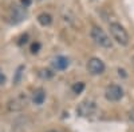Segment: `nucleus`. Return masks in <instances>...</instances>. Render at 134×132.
<instances>
[{"mask_svg":"<svg viewBox=\"0 0 134 132\" xmlns=\"http://www.w3.org/2000/svg\"><path fill=\"white\" fill-rule=\"evenodd\" d=\"M46 100V91L43 88H38V90L34 91V95H32V102L34 104L36 105H42Z\"/></svg>","mask_w":134,"mask_h":132,"instance_id":"8","label":"nucleus"},{"mask_svg":"<svg viewBox=\"0 0 134 132\" xmlns=\"http://www.w3.org/2000/svg\"><path fill=\"white\" fill-rule=\"evenodd\" d=\"M133 64H134V56H133Z\"/></svg>","mask_w":134,"mask_h":132,"instance_id":"17","label":"nucleus"},{"mask_svg":"<svg viewBox=\"0 0 134 132\" xmlns=\"http://www.w3.org/2000/svg\"><path fill=\"white\" fill-rule=\"evenodd\" d=\"M129 120H130V122L134 124V108H133L131 111L129 112Z\"/></svg>","mask_w":134,"mask_h":132,"instance_id":"14","label":"nucleus"},{"mask_svg":"<svg viewBox=\"0 0 134 132\" xmlns=\"http://www.w3.org/2000/svg\"><path fill=\"white\" fill-rule=\"evenodd\" d=\"M97 112V104L93 100H83L76 107V114L82 117H90Z\"/></svg>","mask_w":134,"mask_h":132,"instance_id":"3","label":"nucleus"},{"mask_svg":"<svg viewBox=\"0 0 134 132\" xmlns=\"http://www.w3.org/2000/svg\"><path fill=\"white\" fill-rule=\"evenodd\" d=\"M40 49V43L35 41V43H32V46H31V52L32 53H38Z\"/></svg>","mask_w":134,"mask_h":132,"instance_id":"11","label":"nucleus"},{"mask_svg":"<svg viewBox=\"0 0 134 132\" xmlns=\"http://www.w3.org/2000/svg\"><path fill=\"white\" fill-rule=\"evenodd\" d=\"M86 68H87V71L90 72L91 75L95 76V75H102L105 72V70H106V65H105V63L100 60V59L91 58L90 60L87 61Z\"/></svg>","mask_w":134,"mask_h":132,"instance_id":"6","label":"nucleus"},{"mask_svg":"<svg viewBox=\"0 0 134 132\" xmlns=\"http://www.w3.org/2000/svg\"><path fill=\"white\" fill-rule=\"evenodd\" d=\"M71 90H72V92H74V93H76V95L82 93V91L85 90V83H82V81L75 83V84L71 87Z\"/></svg>","mask_w":134,"mask_h":132,"instance_id":"10","label":"nucleus"},{"mask_svg":"<svg viewBox=\"0 0 134 132\" xmlns=\"http://www.w3.org/2000/svg\"><path fill=\"white\" fill-rule=\"evenodd\" d=\"M31 2H32V0H20V5L24 7V8H27V7H30Z\"/></svg>","mask_w":134,"mask_h":132,"instance_id":"12","label":"nucleus"},{"mask_svg":"<svg viewBox=\"0 0 134 132\" xmlns=\"http://www.w3.org/2000/svg\"><path fill=\"white\" fill-rule=\"evenodd\" d=\"M105 97L109 102H119L124 97V90L118 84H110L105 90Z\"/></svg>","mask_w":134,"mask_h":132,"instance_id":"4","label":"nucleus"},{"mask_svg":"<svg viewBox=\"0 0 134 132\" xmlns=\"http://www.w3.org/2000/svg\"><path fill=\"white\" fill-rule=\"evenodd\" d=\"M50 132H58V131H50Z\"/></svg>","mask_w":134,"mask_h":132,"instance_id":"16","label":"nucleus"},{"mask_svg":"<svg viewBox=\"0 0 134 132\" xmlns=\"http://www.w3.org/2000/svg\"><path fill=\"white\" fill-rule=\"evenodd\" d=\"M38 21H39V24H42V26H50L51 23H52V16L50 15V14H46V12H43V14H40L39 16H38Z\"/></svg>","mask_w":134,"mask_h":132,"instance_id":"9","label":"nucleus"},{"mask_svg":"<svg viewBox=\"0 0 134 132\" xmlns=\"http://www.w3.org/2000/svg\"><path fill=\"white\" fill-rule=\"evenodd\" d=\"M27 17V8L21 7V5H14L11 8L9 12V23L18 24L20 21H23Z\"/></svg>","mask_w":134,"mask_h":132,"instance_id":"5","label":"nucleus"},{"mask_svg":"<svg viewBox=\"0 0 134 132\" xmlns=\"http://www.w3.org/2000/svg\"><path fill=\"white\" fill-rule=\"evenodd\" d=\"M90 36L94 40V43L99 47H103V48H111L113 43H111L110 37L107 36V34L99 27H93L91 32H90Z\"/></svg>","mask_w":134,"mask_h":132,"instance_id":"2","label":"nucleus"},{"mask_svg":"<svg viewBox=\"0 0 134 132\" xmlns=\"http://www.w3.org/2000/svg\"><path fill=\"white\" fill-rule=\"evenodd\" d=\"M21 39H24V41H27V40H26V39H27V35H24ZM21 44H23V40H20V41H19V46H21Z\"/></svg>","mask_w":134,"mask_h":132,"instance_id":"15","label":"nucleus"},{"mask_svg":"<svg viewBox=\"0 0 134 132\" xmlns=\"http://www.w3.org/2000/svg\"><path fill=\"white\" fill-rule=\"evenodd\" d=\"M109 29L113 39L118 44H121V46H127L129 44V35L124 26H121L119 23H110Z\"/></svg>","mask_w":134,"mask_h":132,"instance_id":"1","label":"nucleus"},{"mask_svg":"<svg viewBox=\"0 0 134 132\" xmlns=\"http://www.w3.org/2000/svg\"><path fill=\"white\" fill-rule=\"evenodd\" d=\"M69 65H70V60H69V58H66V56H57L52 60V67L55 70L63 71V70H66L67 67H69Z\"/></svg>","mask_w":134,"mask_h":132,"instance_id":"7","label":"nucleus"},{"mask_svg":"<svg viewBox=\"0 0 134 132\" xmlns=\"http://www.w3.org/2000/svg\"><path fill=\"white\" fill-rule=\"evenodd\" d=\"M5 83V75L3 73L2 68H0V84H4Z\"/></svg>","mask_w":134,"mask_h":132,"instance_id":"13","label":"nucleus"}]
</instances>
